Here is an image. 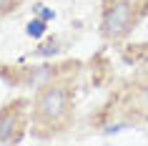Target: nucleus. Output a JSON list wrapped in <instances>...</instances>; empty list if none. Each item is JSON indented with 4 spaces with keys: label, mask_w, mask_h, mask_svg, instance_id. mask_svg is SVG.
<instances>
[{
    "label": "nucleus",
    "mask_w": 148,
    "mask_h": 146,
    "mask_svg": "<svg viewBox=\"0 0 148 146\" xmlns=\"http://www.w3.org/2000/svg\"><path fill=\"white\" fill-rule=\"evenodd\" d=\"M45 33V20L40 18V20H30L28 23V35H33V38H40Z\"/></svg>",
    "instance_id": "4"
},
{
    "label": "nucleus",
    "mask_w": 148,
    "mask_h": 146,
    "mask_svg": "<svg viewBox=\"0 0 148 146\" xmlns=\"http://www.w3.org/2000/svg\"><path fill=\"white\" fill-rule=\"evenodd\" d=\"M15 123H18V118H15L13 111H5L0 116V141H8L10 138V134L15 131Z\"/></svg>",
    "instance_id": "3"
},
{
    "label": "nucleus",
    "mask_w": 148,
    "mask_h": 146,
    "mask_svg": "<svg viewBox=\"0 0 148 146\" xmlns=\"http://www.w3.org/2000/svg\"><path fill=\"white\" fill-rule=\"evenodd\" d=\"M123 129H125V123H116V126H108L106 134H116V131H123Z\"/></svg>",
    "instance_id": "7"
},
{
    "label": "nucleus",
    "mask_w": 148,
    "mask_h": 146,
    "mask_svg": "<svg viewBox=\"0 0 148 146\" xmlns=\"http://www.w3.org/2000/svg\"><path fill=\"white\" fill-rule=\"evenodd\" d=\"M143 96H146V103H148V83H146V88H143Z\"/></svg>",
    "instance_id": "8"
},
{
    "label": "nucleus",
    "mask_w": 148,
    "mask_h": 146,
    "mask_svg": "<svg viewBox=\"0 0 148 146\" xmlns=\"http://www.w3.org/2000/svg\"><path fill=\"white\" fill-rule=\"evenodd\" d=\"M68 108V96L63 88H48L38 101V111L45 121H60Z\"/></svg>",
    "instance_id": "1"
},
{
    "label": "nucleus",
    "mask_w": 148,
    "mask_h": 146,
    "mask_svg": "<svg viewBox=\"0 0 148 146\" xmlns=\"http://www.w3.org/2000/svg\"><path fill=\"white\" fill-rule=\"evenodd\" d=\"M103 28H106V35H110V38H121V35L131 28V5L123 3V0L116 3V5H110Z\"/></svg>",
    "instance_id": "2"
},
{
    "label": "nucleus",
    "mask_w": 148,
    "mask_h": 146,
    "mask_svg": "<svg viewBox=\"0 0 148 146\" xmlns=\"http://www.w3.org/2000/svg\"><path fill=\"white\" fill-rule=\"evenodd\" d=\"M3 5H5V0H0V10H3Z\"/></svg>",
    "instance_id": "9"
},
{
    "label": "nucleus",
    "mask_w": 148,
    "mask_h": 146,
    "mask_svg": "<svg viewBox=\"0 0 148 146\" xmlns=\"http://www.w3.org/2000/svg\"><path fill=\"white\" fill-rule=\"evenodd\" d=\"M35 13H38V15L43 18V20H53V18H55V13H53V10L43 8V5H35Z\"/></svg>",
    "instance_id": "5"
},
{
    "label": "nucleus",
    "mask_w": 148,
    "mask_h": 146,
    "mask_svg": "<svg viewBox=\"0 0 148 146\" xmlns=\"http://www.w3.org/2000/svg\"><path fill=\"white\" fill-rule=\"evenodd\" d=\"M55 51H58V48H55V43H48V46L40 48L38 53H40V55H50V53H55Z\"/></svg>",
    "instance_id": "6"
}]
</instances>
